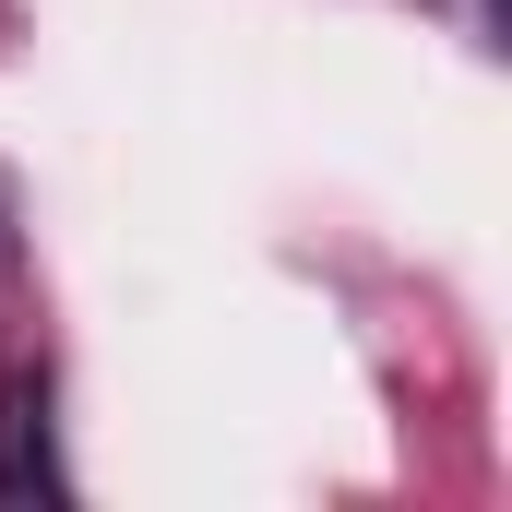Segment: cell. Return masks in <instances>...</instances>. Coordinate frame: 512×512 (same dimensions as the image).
Here are the masks:
<instances>
[{"label":"cell","instance_id":"obj_1","mask_svg":"<svg viewBox=\"0 0 512 512\" xmlns=\"http://www.w3.org/2000/svg\"><path fill=\"white\" fill-rule=\"evenodd\" d=\"M0 501H60V453H48V382L0 393Z\"/></svg>","mask_w":512,"mask_h":512}]
</instances>
